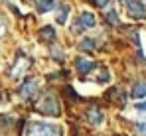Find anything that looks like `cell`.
<instances>
[{
  "label": "cell",
  "mask_w": 146,
  "mask_h": 136,
  "mask_svg": "<svg viewBox=\"0 0 146 136\" xmlns=\"http://www.w3.org/2000/svg\"><path fill=\"white\" fill-rule=\"evenodd\" d=\"M24 136H61V126L53 122H28Z\"/></svg>",
  "instance_id": "1"
},
{
  "label": "cell",
  "mask_w": 146,
  "mask_h": 136,
  "mask_svg": "<svg viewBox=\"0 0 146 136\" xmlns=\"http://www.w3.org/2000/svg\"><path fill=\"white\" fill-rule=\"evenodd\" d=\"M95 24H97V18H95V14H93V12H89V10H83V12L79 14L77 22L73 24L71 32H73V34H81V32H85V30H91V28H95Z\"/></svg>",
  "instance_id": "3"
},
{
  "label": "cell",
  "mask_w": 146,
  "mask_h": 136,
  "mask_svg": "<svg viewBox=\"0 0 146 136\" xmlns=\"http://www.w3.org/2000/svg\"><path fill=\"white\" fill-rule=\"evenodd\" d=\"M69 12H71V6L69 4H61L57 8V14H55V22L59 26H65V22L69 20Z\"/></svg>",
  "instance_id": "8"
},
{
  "label": "cell",
  "mask_w": 146,
  "mask_h": 136,
  "mask_svg": "<svg viewBox=\"0 0 146 136\" xmlns=\"http://www.w3.org/2000/svg\"><path fill=\"white\" fill-rule=\"evenodd\" d=\"M107 22L117 26V24H121V18H119V14H117L115 10H109V12H107Z\"/></svg>",
  "instance_id": "13"
},
{
  "label": "cell",
  "mask_w": 146,
  "mask_h": 136,
  "mask_svg": "<svg viewBox=\"0 0 146 136\" xmlns=\"http://www.w3.org/2000/svg\"><path fill=\"white\" fill-rule=\"evenodd\" d=\"M55 38H57V34H55V28H51V26H44L42 28V32H40V40L42 42H55Z\"/></svg>",
  "instance_id": "11"
},
{
  "label": "cell",
  "mask_w": 146,
  "mask_h": 136,
  "mask_svg": "<svg viewBox=\"0 0 146 136\" xmlns=\"http://www.w3.org/2000/svg\"><path fill=\"white\" fill-rule=\"evenodd\" d=\"M38 91H40V83L36 79H26L24 83L20 85V89H18V95L24 101H30V99H34L38 95Z\"/></svg>",
  "instance_id": "5"
},
{
  "label": "cell",
  "mask_w": 146,
  "mask_h": 136,
  "mask_svg": "<svg viewBox=\"0 0 146 136\" xmlns=\"http://www.w3.org/2000/svg\"><path fill=\"white\" fill-rule=\"evenodd\" d=\"M79 47H81L83 51H93V49L97 47V42H95L93 38H83L81 44H79Z\"/></svg>",
  "instance_id": "12"
},
{
  "label": "cell",
  "mask_w": 146,
  "mask_h": 136,
  "mask_svg": "<svg viewBox=\"0 0 146 136\" xmlns=\"http://www.w3.org/2000/svg\"><path fill=\"white\" fill-rule=\"evenodd\" d=\"M38 111L42 114H48V116H59V103H57V99H55V95H44L42 97V101L38 103V107H36Z\"/></svg>",
  "instance_id": "2"
},
{
  "label": "cell",
  "mask_w": 146,
  "mask_h": 136,
  "mask_svg": "<svg viewBox=\"0 0 146 136\" xmlns=\"http://www.w3.org/2000/svg\"><path fill=\"white\" fill-rule=\"evenodd\" d=\"M134 128H136V132H138V134L146 136V120H140V122H136V124H134Z\"/></svg>",
  "instance_id": "14"
},
{
  "label": "cell",
  "mask_w": 146,
  "mask_h": 136,
  "mask_svg": "<svg viewBox=\"0 0 146 136\" xmlns=\"http://www.w3.org/2000/svg\"><path fill=\"white\" fill-rule=\"evenodd\" d=\"M134 109H136L138 113H144V114H146V101H140V103H136V105H134Z\"/></svg>",
  "instance_id": "15"
},
{
  "label": "cell",
  "mask_w": 146,
  "mask_h": 136,
  "mask_svg": "<svg viewBox=\"0 0 146 136\" xmlns=\"http://www.w3.org/2000/svg\"><path fill=\"white\" fill-rule=\"evenodd\" d=\"M132 99H146V81H136L130 91Z\"/></svg>",
  "instance_id": "9"
},
{
  "label": "cell",
  "mask_w": 146,
  "mask_h": 136,
  "mask_svg": "<svg viewBox=\"0 0 146 136\" xmlns=\"http://www.w3.org/2000/svg\"><path fill=\"white\" fill-rule=\"evenodd\" d=\"M124 8H126V14L134 20H144L146 18V6L140 0H124Z\"/></svg>",
  "instance_id": "4"
},
{
  "label": "cell",
  "mask_w": 146,
  "mask_h": 136,
  "mask_svg": "<svg viewBox=\"0 0 146 136\" xmlns=\"http://www.w3.org/2000/svg\"><path fill=\"white\" fill-rule=\"evenodd\" d=\"M87 122L93 124V126H101L105 122V113L101 109H97V107H91L87 111Z\"/></svg>",
  "instance_id": "6"
},
{
  "label": "cell",
  "mask_w": 146,
  "mask_h": 136,
  "mask_svg": "<svg viewBox=\"0 0 146 136\" xmlns=\"http://www.w3.org/2000/svg\"><path fill=\"white\" fill-rule=\"evenodd\" d=\"M75 69H77V73H79V75H89V73L95 69V63H93L91 59L79 57V59L75 61Z\"/></svg>",
  "instance_id": "7"
},
{
  "label": "cell",
  "mask_w": 146,
  "mask_h": 136,
  "mask_svg": "<svg viewBox=\"0 0 146 136\" xmlns=\"http://www.w3.org/2000/svg\"><path fill=\"white\" fill-rule=\"evenodd\" d=\"M53 55L57 57V61H63V59H61V51H59V49H53Z\"/></svg>",
  "instance_id": "18"
},
{
  "label": "cell",
  "mask_w": 146,
  "mask_h": 136,
  "mask_svg": "<svg viewBox=\"0 0 146 136\" xmlns=\"http://www.w3.org/2000/svg\"><path fill=\"white\" fill-rule=\"evenodd\" d=\"M55 8V0H36V10L40 14H48Z\"/></svg>",
  "instance_id": "10"
},
{
  "label": "cell",
  "mask_w": 146,
  "mask_h": 136,
  "mask_svg": "<svg viewBox=\"0 0 146 136\" xmlns=\"http://www.w3.org/2000/svg\"><path fill=\"white\" fill-rule=\"evenodd\" d=\"M95 4H97L99 8H105V6L109 4V0H95Z\"/></svg>",
  "instance_id": "17"
},
{
  "label": "cell",
  "mask_w": 146,
  "mask_h": 136,
  "mask_svg": "<svg viewBox=\"0 0 146 136\" xmlns=\"http://www.w3.org/2000/svg\"><path fill=\"white\" fill-rule=\"evenodd\" d=\"M2 101H4V97H2V95H0V105H2Z\"/></svg>",
  "instance_id": "19"
},
{
  "label": "cell",
  "mask_w": 146,
  "mask_h": 136,
  "mask_svg": "<svg viewBox=\"0 0 146 136\" xmlns=\"http://www.w3.org/2000/svg\"><path fill=\"white\" fill-rule=\"evenodd\" d=\"M4 34H6V24H4L2 16H0V36H4Z\"/></svg>",
  "instance_id": "16"
}]
</instances>
